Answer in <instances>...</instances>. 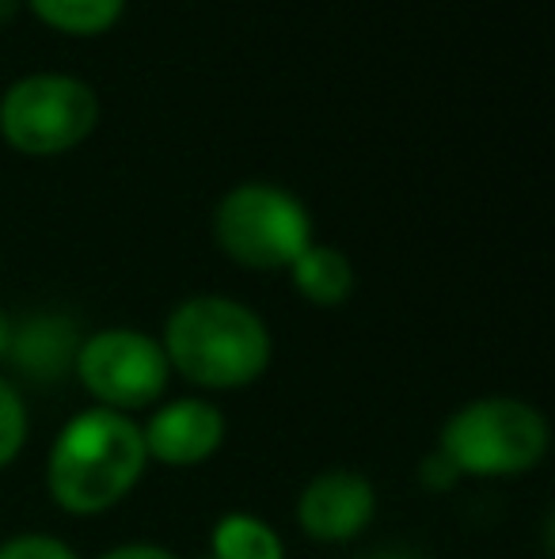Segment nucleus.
<instances>
[{"mask_svg":"<svg viewBox=\"0 0 555 559\" xmlns=\"http://www.w3.org/2000/svg\"><path fill=\"white\" fill-rule=\"evenodd\" d=\"M145 438L130 415L92 407L65 423L46 461V487L69 514H104L137 487Z\"/></svg>","mask_w":555,"mask_h":559,"instance_id":"nucleus-1","label":"nucleus"},{"mask_svg":"<svg viewBox=\"0 0 555 559\" xmlns=\"http://www.w3.org/2000/svg\"><path fill=\"white\" fill-rule=\"evenodd\" d=\"M164 358L202 389H244L270 366V332L232 297H191L168 317Z\"/></svg>","mask_w":555,"mask_h":559,"instance_id":"nucleus-2","label":"nucleus"},{"mask_svg":"<svg viewBox=\"0 0 555 559\" xmlns=\"http://www.w3.org/2000/svg\"><path fill=\"white\" fill-rule=\"evenodd\" d=\"M437 453L460 476H518L548 453V423L521 400H475L445 423Z\"/></svg>","mask_w":555,"mask_h":559,"instance_id":"nucleus-3","label":"nucleus"},{"mask_svg":"<svg viewBox=\"0 0 555 559\" xmlns=\"http://www.w3.org/2000/svg\"><path fill=\"white\" fill-rule=\"evenodd\" d=\"M99 99L81 76L31 73L0 99V133L23 156H61L92 138Z\"/></svg>","mask_w":555,"mask_h":559,"instance_id":"nucleus-4","label":"nucleus"},{"mask_svg":"<svg viewBox=\"0 0 555 559\" xmlns=\"http://www.w3.org/2000/svg\"><path fill=\"white\" fill-rule=\"evenodd\" d=\"M217 248L248 271H281L312 243V217L301 199L275 183H244L217 202Z\"/></svg>","mask_w":555,"mask_h":559,"instance_id":"nucleus-5","label":"nucleus"},{"mask_svg":"<svg viewBox=\"0 0 555 559\" xmlns=\"http://www.w3.org/2000/svg\"><path fill=\"white\" fill-rule=\"evenodd\" d=\"M73 369L99 404L122 415L156 404L171 373L164 346L134 328H107L84 338Z\"/></svg>","mask_w":555,"mask_h":559,"instance_id":"nucleus-6","label":"nucleus"},{"mask_svg":"<svg viewBox=\"0 0 555 559\" xmlns=\"http://www.w3.org/2000/svg\"><path fill=\"white\" fill-rule=\"evenodd\" d=\"M377 510L373 484L358 472H324L301 491L297 502V522L316 540H350L370 525Z\"/></svg>","mask_w":555,"mask_h":559,"instance_id":"nucleus-7","label":"nucleus"},{"mask_svg":"<svg viewBox=\"0 0 555 559\" xmlns=\"http://www.w3.org/2000/svg\"><path fill=\"white\" fill-rule=\"evenodd\" d=\"M145 453L168 468H191L202 464L225 442V415L206 400H176L160 407L141 430Z\"/></svg>","mask_w":555,"mask_h":559,"instance_id":"nucleus-8","label":"nucleus"},{"mask_svg":"<svg viewBox=\"0 0 555 559\" xmlns=\"http://www.w3.org/2000/svg\"><path fill=\"white\" fill-rule=\"evenodd\" d=\"M81 332L73 320L65 317H38L27 320L8 343L15 369L38 384H53L76 366V350H81Z\"/></svg>","mask_w":555,"mask_h":559,"instance_id":"nucleus-9","label":"nucleus"},{"mask_svg":"<svg viewBox=\"0 0 555 559\" xmlns=\"http://www.w3.org/2000/svg\"><path fill=\"white\" fill-rule=\"evenodd\" d=\"M293 286L304 301L312 305H342L350 294H354V266L342 251L324 248V243H309L301 255L293 259Z\"/></svg>","mask_w":555,"mask_h":559,"instance_id":"nucleus-10","label":"nucleus"},{"mask_svg":"<svg viewBox=\"0 0 555 559\" xmlns=\"http://www.w3.org/2000/svg\"><path fill=\"white\" fill-rule=\"evenodd\" d=\"M27 8L50 31L73 38H92L111 31L126 12V0H27Z\"/></svg>","mask_w":555,"mask_h":559,"instance_id":"nucleus-11","label":"nucleus"},{"mask_svg":"<svg viewBox=\"0 0 555 559\" xmlns=\"http://www.w3.org/2000/svg\"><path fill=\"white\" fill-rule=\"evenodd\" d=\"M209 548H214V559H286L278 533L252 514H225L214 525Z\"/></svg>","mask_w":555,"mask_h":559,"instance_id":"nucleus-12","label":"nucleus"},{"mask_svg":"<svg viewBox=\"0 0 555 559\" xmlns=\"http://www.w3.org/2000/svg\"><path fill=\"white\" fill-rule=\"evenodd\" d=\"M23 442H27V407L15 384L0 377V468H8L20 456Z\"/></svg>","mask_w":555,"mask_h":559,"instance_id":"nucleus-13","label":"nucleus"},{"mask_svg":"<svg viewBox=\"0 0 555 559\" xmlns=\"http://www.w3.org/2000/svg\"><path fill=\"white\" fill-rule=\"evenodd\" d=\"M0 559H76V552L58 537L27 533V537H12L8 545H0Z\"/></svg>","mask_w":555,"mask_h":559,"instance_id":"nucleus-14","label":"nucleus"},{"mask_svg":"<svg viewBox=\"0 0 555 559\" xmlns=\"http://www.w3.org/2000/svg\"><path fill=\"white\" fill-rule=\"evenodd\" d=\"M457 476H460V472L453 468L442 453H434V456H426V461H422V484L434 487V491H449V487L457 484Z\"/></svg>","mask_w":555,"mask_h":559,"instance_id":"nucleus-15","label":"nucleus"},{"mask_svg":"<svg viewBox=\"0 0 555 559\" xmlns=\"http://www.w3.org/2000/svg\"><path fill=\"white\" fill-rule=\"evenodd\" d=\"M104 559H179V556H171L168 548H156V545H122L111 548Z\"/></svg>","mask_w":555,"mask_h":559,"instance_id":"nucleus-16","label":"nucleus"},{"mask_svg":"<svg viewBox=\"0 0 555 559\" xmlns=\"http://www.w3.org/2000/svg\"><path fill=\"white\" fill-rule=\"evenodd\" d=\"M8 343H12V328H8V320L0 317V358L8 354Z\"/></svg>","mask_w":555,"mask_h":559,"instance_id":"nucleus-17","label":"nucleus"},{"mask_svg":"<svg viewBox=\"0 0 555 559\" xmlns=\"http://www.w3.org/2000/svg\"><path fill=\"white\" fill-rule=\"evenodd\" d=\"M15 8H20V0H0V23H4L8 15H15Z\"/></svg>","mask_w":555,"mask_h":559,"instance_id":"nucleus-18","label":"nucleus"},{"mask_svg":"<svg viewBox=\"0 0 555 559\" xmlns=\"http://www.w3.org/2000/svg\"><path fill=\"white\" fill-rule=\"evenodd\" d=\"M365 559H419L411 552H377V556H365Z\"/></svg>","mask_w":555,"mask_h":559,"instance_id":"nucleus-19","label":"nucleus"}]
</instances>
